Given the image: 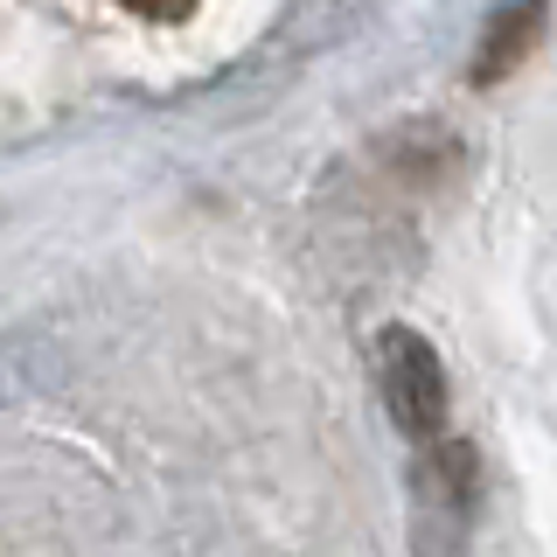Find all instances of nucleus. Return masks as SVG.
<instances>
[{"instance_id":"f257e3e1","label":"nucleus","mask_w":557,"mask_h":557,"mask_svg":"<svg viewBox=\"0 0 557 557\" xmlns=\"http://www.w3.org/2000/svg\"><path fill=\"white\" fill-rule=\"evenodd\" d=\"M383 391H391V411L405 432H440L446 418V391H440V362H432V348L405 335V327H391L383 335Z\"/></svg>"},{"instance_id":"f03ea898","label":"nucleus","mask_w":557,"mask_h":557,"mask_svg":"<svg viewBox=\"0 0 557 557\" xmlns=\"http://www.w3.org/2000/svg\"><path fill=\"white\" fill-rule=\"evenodd\" d=\"M119 8H133V14H182L188 0H119Z\"/></svg>"}]
</instances>
